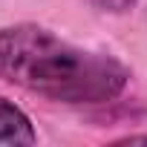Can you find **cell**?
I'll list each match as a JSON object with an SVG mask.
<instances>
[{"mask_svg": "<svg viewBox=\"0 0 147 147\" xmlns=\"http://www.w3.org/2000/svg\"><path fill=\"white\" fill-rule=\"evenodd\" d=\"M0 78L63 104H101L115 98L130 72L110 55L84 52L49 29L18 23L0 29Z\"/></svg>", "mask_w": 147, "mask_h": 147, "instance_id": "6da1fadb", "label": "cell"}, {"mask_svg": "<svg viewBox=\"0 0 147 147\" xmlns=\"http://www.w3.org/2000/svg\"><path fill=\"white\" fill-rule=\"evenodd\" d=\"M38 136L29 124V118L0 95V147H18V144H35Z\"/></svg>", "mask_w": 147, "mask_h": 147, "instance_id": "7a4b0ae2", "label": "cell"}]
</instances>
